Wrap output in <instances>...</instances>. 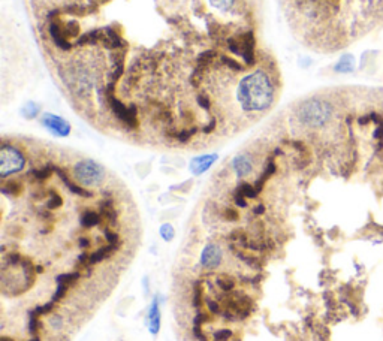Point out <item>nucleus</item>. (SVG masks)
Listing matches in <instances>:
<instances>
[{"label": "nucleus", "mask_w": 383, "mask_h": 341, "mask_svg": "<svg viewBox=\"0 0 383 341\" xmlns=\"http://www.w3.org/2000/svg\"><path fill=\"white\" fill-rule=\"evenodd\" d=\"M63 205V199L62 196H60L55 190H50L48 192V200H47V204H45V208L53 211V210H57Z\"/></svg>", "instance_id": "13"}, {"label": "nucleus", "mask_w": 383, "mask_h": 341, "mask_svg": "<svg viewBox=\"0 0 383 341\" xmlns=\"http://www.w3.org/2000/svg\"><path fill=\"white\" fill-rule=\"evenodd\" d=\"M217 160V154H202V156H198L195 159H192L190 162V171L192 174L195 175H201L204 174L205 171H208L213 163Z\"/></svg>", "instance_id": "6"}, {"label": "nucleus", "mask_w": 383, "mask_h": 341, "mask_svg": "<svg viewBox=\"0 0 383 341\" xmlns=\"http://www.w3.org/2000/svg\"><path fill=\"white\" fill-rule=\"evenodd\" d=\"M68 290H69V286H68V285L57 283L55 292H54V295H53V301H54V303H58V301H62V299L66 296Z\"/></svg>", "instance_id": "22"}, {"label": "nucleus", "mask_w": 383, "mask_h": 341, "mask_svg": "<svg viewBox=\"0 0 383 341\" xmlns=\"http://www.w3.org/2000/svg\"><path fill=\"white\" fill-rule=\"evenodd\" d=\"M159 232H160V236H162V239H164V241H166V243L172 241L174 236H175V229H174V226L171 223L162 225V226H160Z\"/></svg>", "instance_id": "18"}, {"label": "nucleus", "mask_w": 383, "mask_h": 341, "mask_svg": "<svg viewBox=\"0 0 383 341\" xmlns=\"http://www.w3.org/2000/svg\"><path fill=\"white\" fill-rule=\"evenodd\" d=\"M235 192H237V193H239V195H243L246 199H256V197H257V195H259V193L256 192L255 186H253L252 183H246V181L239 183Z\"/></svg>", "instance_id": "12"}, {"label": "nucleus", "mask_w": 383, "mask_h": 341, "mask_svg": "<svg viewBox=\"0 0 383 341\" xmlns=\"http://www.w3.org/2000/svg\"><path fill=\"white\" fill-rule=\"evenodd\" d=\"M202 325H196V323H193V335L199 340V341H207V337H205V334L202 332Z\"/></svg>", "instance_id": "26"}, {"label": "nucleus", "mask_w": 383, "mask_h": 341, "mask_svg": "<svg viewBox=\"0 0 383 341\" xmlns=\"http://www.w3.org/2000/svg\"><path fill=\"white\" fill-rule=\"evenodd\" d=\"M50 323H51L53 328L58 329L60 326H62V317H60V316H53V317L50 319Z\"/></svg>", "instance_id": "28"}, {"label": "nucleus", "mask_w": 383, "mask_h": 341, "mask_svg": "<svg viewBox=\"0 0 383 341\" xmlns=\"http://www.w3.org/2000/svg\"><path fill=\"white\" fill-rule=\"evenodd\" d=\"M54 310V301L51 303H47L44 305H36L35 308H32L29 311V316H36V317H41V316H45L48 313H51Z\"/></svg>", "instance_id": "15"}, {"label": "nucleus", "mask_w": 383, "mask_h": 341, "mask_svg": "<svg viewBox=\"0 0 383 341\" xmlns=\"http://www.w3.org/2000/svg\"><path fill=\"white\" fill-rule=\"evenodd\" d=\"M232 337V331L231 329H219L214 334V341H228Z\"/></svg>", "instance_id": "24"}, {"label": "nucleus", "mask_w": 383, "mask_h": 341, "mask_svg": "<svg viewBox=\"0 0 383 341\" xmlns=\"http://www.w3.org/2000/svg\"><path fill=\"white\" fill-rule=\"evenodd\" d=\"M41 122H42V126H44L47 130H50L53 135H55V136H58V138H66V136H69L71 132H72L71 125L66 122L65 118L58 117V115H54V114H51V112L44 114L42 118H41Z\"/></svg>", "instance_id": "4"}, {"label": "nucleus", "mask_w": 383, "mask_h": 341, "mask_svg": "<svg viewBox=\"0 0 383 341\" xmlns=\"http://www.w3.org/2000/svg\"><path fill=\"white\" fill-rule=\"evenodd\" d=\"M335 69L338 72H350L353 71V58L350 55H346L340 60V63L335 66Z\"/></svg>", "instance_id": "20"}, {"label": "nucleus", "mask_w": 383, "mask_h": 341, "mask_svg": "<svg viewBox=\"0 0 383 341\" xmlns=\"http://www.w3.org/2000/svg\"><path fill=\"white\" fill-rule=\"evenodd\" d=\"M37 114H39V107H37L36 104H33V102L26 104V107L23 108V115H24L26 118H29V120L36 118Z\"/></svg>", "instance_id": "23"}, {"label": "nucleus", "mask_w": 383, "mask_h": 341, "mask_svg": "<svg viewBox=\"0 0 383 341\" xmlns=\"http://www.w3.org/2000/svg\"><path fill=\"white\" fill-rule=\"evenodd\" d=\"M208 2L213 5V8H216L220 12H228L234 8L237 0H208Z\"/></svg>", "instance_id": "16"}, {"label": "nucleus", "mask_w": 383, "mask_h": 341, "mask_svg": "<svg viewBox=\"0 0 383 341\" xmlns=\"http://www.w3.org/2000/svg\"><path fill=\"white\" fill-rule=\"evenodd\" d=\"M104 215L100 214V211H94V210H86L81 214V226H84L86 229H91L94 226H100L102 225Z\"/></svg>", "instance_id": "9"}, {"label": "nucleus", "mask_w": 383, "mask_h": 341, "mask_svg": "<svg viewBox=\"0 0 383 341\" xmlns=\"http://www.w3.org/2000/svg\"><path fill=\"white\" fill-rule=\"evenodd\" d=\"M192 303H193V307H195V308H201V307H202L204 295H202V286H201L199 282H196V283L193 285V299H192Z\"/></svg>", "instance_id": "17"}, {"label": "nucleus", "mask_w": 383, "mask_h": 341, "mask_svg": "<svg viewBox=\"0 0 383 341\" xmlns=\"http://www.w3.org/2000/svg\"><path fill=\"white\" fill-rule=\"evenodd\" d=\"M26 166V156L21 150L6 143L2 144L0 150V175L5 179L9 175L21 172Z\"/></svg>", "instance_id": "3"}, {"label": "nucleus", "mask_w": 383, "mask_h": 341, "mask_svg": "<svg viewBox=\"0 0 383 341\" xmlns=\"http://www.w3.org/2000/svg\"><path fill=\"white\" fill-rule=\"evenodd\" d=\"M264 213H265V207H264V204H260V205H257V207L253 208V214H256V215L264 214Z\"/></svg>", "instance_id": "30"}, {"label": "nucleus", "mask_w": 383, "mask_h": 341, "mask_svg": "<svg viewBox=\"0 0 383 341\" xmlns=\"http://www.w3.org/2000/svg\"><path fill=\"white\" fill-rule=\"evenodd\" d=\"M104 236H105V239H107V244L108 246H111L112 249H118L120 247V236L115 233V232H112L111 229H105L104 231Z\"/></svg>", "instance_id": "19"}, {"label": "nucleus", "mask_w": 383, "mask_h": 341, "mask_svg": "<svg viewBox=\"0 0 383 341\" xmlns=\"http://www.w3.org/2000/svg\"><path fill=\"white\" fill-rule=\"evenodd\" d=\"M232 168H234V171H235V174L238 177H247L253 171L252 160H250V157L247 154H238L232 160Z\"/></svg>", "instance_id": "8"}, {"label": "nucleus", "mask_w": 383, "mask_h": 341, "mask_svg": "<svg viewBox=\"0 0 383 341\" xmlns=\"http://www.w3.org/2000/svg\"><path fill=\"white\" fill-rule=\"evenodd\" d=\"M223 215H225V218L228 220V222H237V220L239 218L238 211L234 210V208H231V207H228V208L223 210Z\"/></svg>", "instance_id": "25"}, {"label": "nucleus", "mask_w": 383, "mask_h": 341, "mask_svg": "<svg viewBox=\"0 0 383 341\" xmlns=\"http://www.w3.org/2000/svg\"><path fill=\"white\" fill-rule=\"evenodd\" d=\"M147 323L151 335H157L160 331V305H159V298L154 296L151 301V305L148 310V317H147Z\"/></svg>", "instance_id": "7"}, {"label": "nucleus", "mask_w": 383, "mask_h": 341, "mask_svg": "<svg viewBox=\"0 0 383 341\" xmlns=\"http://www.w3.org/2000/svg\"><path fill=\"white\" fill-rule=\"evenodd\" d=\"M207 305H208V310H210L213 314L220 313V305H219V303H216V301H213V299H207Z\"/></svg>", "instance_id": "27"}, {"label": "nucleus", "mask_w": 383, "mask_h": 341, "mask_svg": "<svg viewBox=\"0 0 383 341\" xmlns=\"http://www.w3.org/2000/svg\"><path fill=\"white\" fill-rule=\"evenodd\" d=\"M81 278V272L79 271H72V272H63L55 277V282L57 283H62V285H68V286H72L75 285L78 280Z\"/></svg>", "instance_id": "11"}, {"label": "nucleus", "mask_w": 383, "mask_h": 341, "mask_svg": "<svg viewBox=\"0 0 383 341\" xmlns=\"http://www.w3.org/2000/svg\"><path fill=\"white\" fill-rule=\"evenodd\" d=\"M114 250H115V249H112V247L108 246V244L104 246V247H100V249H97L96 251H93V253L90 254V265L100 264V262H102V260H105L108 256H111Z\"/></svg>", "instance_id": "10"}, {"label": "nucleus", "mask_w": 383, "mask_h": 341, "mask_svg": "<svg viewBox=\"0 0 383 341\" xmlns=\"http://www.w3.org/2000/svg\"><path fill=\"white\" fill-rule=\"evenodd\" d=\"M0 341H14V338H9V337H2Z\"/></svg>", "instance_id": "31"}, {"label": "nucleus", "mask_w": 383, "mask_h": 341, "mask_svg": "<svg viewBox=\"0 0 383 341\" xmlns=\"http://www.w3.org/2000/svg\"><path fill=\"white\" fill-rule=\"evenodd\" d=\"M29 341H41V338H39V335H33V338H30Z\"/></svg>", "instance_id": "32"}, {"label": "nucleus", "mask_w": 383, "mask_h": 341, "mask_svg": "<svg viewBox=\"0 0 383 341\" xmlns=\"http://www.w3.org/2000/svg\"><path fill=\"white\" fill-rule=\"evenodd\" d=\"M216 283H217V286H219L221 290H223L225 293L232 292L234 287H235V280H234L231 275H220V277L216 280Z\"/></svg>", "instance_id": "14"}, {"label": "nucleus", "mask_w": 383, "mask_h": 341, "mask_svg": "<svg viewBox=\"0 0 383 341\" xmlns=\"http://www.w3.org/2000/svg\"><path fill=\"white\" fill-rule=\"evenodd\" d=\"M298 117L304 125L310 127L324 126L331 117V107L322 100L311 99L298 109Z\"/></svg>", "instance_id": "2"}, {"label": "nucleus", "mask_w": 383, "mask_h": 341, "mask_svg": "<svg viewBox=\"0 0 383 341\" xmlns=\"http://www.w3.org/2000/svg\"><path fill=\"white\" fill-rule=\"evenodd\" d=\"M72 172L76 181L84 187H97L105 179L104 166L90 159H83L76 162L72 168Z\"/></svg>", "instance_id": "1"}, {"label": "nucleus", "mask_w": 383, "mask_h": 341, "mask_svg": "<svg viewBox=\"0 0 383 341\" xmlns=\"http://www.w3.org/2000/svg\"><path fill=\"white\" fill-rule=\"evenodd\" d=\"M221 259H223V251L217 244H207L201 253V265L205 269H216L220 267Z\"/></svg>", "instance_id": "5"}, {"label": "nucleus", "mask_w": 383, "mask_h": 341, "mask_svg": "<svg viewBox=\"0 0 383 341\" xmlns=\"http://www.w3.org/2000/svg\"><path fill=\"white\" fill-rule=\"evenodd\" d=\"M78 243H79V247H83V249H89V247L91 246L90 239H89L87 236H81V238L78 239Z\"/></svg>", "instance_id": "29"}, {"label": "nucleus", "mask_w": 383, "mask_h": 341, "mask_svg": "<svg viewBox=\"0 0 383 341\" xmlns=\"http://www.w3.org/2000/svg\"><path fill=\"white\" fill-rule=\"evenodd\" d=\"M41 328H42L41 319L36 317V316H29V332L32 335H37V332Z\"/></svg>", "instance_id": "21"}]
</instances>
